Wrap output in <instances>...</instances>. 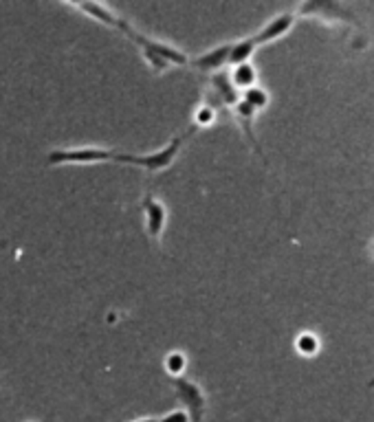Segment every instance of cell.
Instances as JSON below:
<instances>
[{"mask_svg": "<svg viewBox=\"0 0 374 422\" xmlns=\"http://www.w3.org/2000/svg\"><path fill=\"white\" fill-rule=\"evenodd\" d=\"M198 130V125H192L183 134H177L170 143L152 154H130V152L106 150V148H75V150H53L46 157L49 165H90V163H124V165L141 168L148 174H159L168 170L177 161L181 148L190 141Z\"/></svg>", "mask_w": 374, "mask_h": 422, "instance_id": "cell-1", "label": "cell"}, {"mask_svg": "<svg viewBox=\"0 0 374 422\" xmlns=\"http://www.w3.org/2000/svg\"><path fill=\"white\" fill-rule=\"evenodd\" d=\"M119 31L126 35L128 40H132L139 46V51H141V55L146 57L148 66L152 70H157V73H163V70H168L170 66H185L187 62H190L181 49H174V46H170V44L150 40L148 35L132 29L130 22H124Z\"/></svg>", "mask_w": 374, "mask_h": 422, "instance_id": "cell-2", "label": "cell"}, {"mask_svg": "<svg viewBox=\"0 0 374 422\" xmlns=\"http://www.w3.org/2000/svg\"><path fill=\"white\" fill-rule=\"evenodd\" d=\"M174 392H177L179 403L183 405V412L190 416V422H203L207 412V396L201 390V385L185 376H177L174 379Z\"/></svg>", "mask_w": 374, "mask_h": 422, "instance_id": "cell-3", "label": "cell"}, {"mask_svg": "<svg viewBox=\"0 0 374 422\" xmlns=\"http://www.w3.org/2000/svg\"><path fill=\"white\" fill-rule=\"evenodd\" d=\"M144 222H146V233L155 240L157 244H161V236H163V229H166V222H168V209L161 201H157L155 196H146L144 203Z\"/></svg>", "mask_w": 374, "mask_h": 422, "instance_id": "cell-4", "label": "cell"}, {"mask_svg": "<svg viewBox=\"0 0 374 422\" xmlns=\"http://www.w3.org/2000/svg\"><path fill=\"white\" fill-rule=\"evenodd\" d=\"M293 25H295V14H291V11H288V14H279L273 20H268L258 33L251 35V40H253L255 46L268 44V42H273L277 38H282V35H286Z\"/></svg>", "mask_w": 374, "mask_h": 422, "instance_id": "cell-5", "label": "cell"}, {"mask_svg": "<svg viewBox=\"0 0 374 422\" xmlns=\"http://www.w3.org/2000/svg\"><path fill=\"white\" fill-rule=\"evenodd\" d=\"M231 110H233V117H236L238 125L242 128L244 137H247V143L253 148L255 154H258V157L266 163L264 152H262V148H260V143H258V139H255V134H253V119H255V114H258V110L251 108V106H249L247 101H242V99H240L236 106H233Z\"/></svg>", "mask_w": 374, "mask_h": 422, "instance_id": "cell-6", "label": "cell"}, {"mask_svg": "<svg viewBox=\"0 0 374 422\" xmlns=\"http://www.w3.org/2000/svg\"><path fill=\"white\" fill-rule=\"evenodd\" d=\"M229 53H231V44H223L203 53L201 57H196L192 64L194 68L203 70V73H214V70H220L223 66H229Z\"/></svg>", "mask_w": 374, "mask_h": 422, "instance_id": "cell-7", "label": "cell"}, {"mask_svg": "<svg viewBox=\"0 0 374 422\" xmlns=\"http://www.w3.org/2000/svg\"><path fill=\"white\" fill-rule=\"evenodd\" d=\"M77 9H81V11H86V14L90 16V18H95V20H99V22H104V25L106 27H110V29H117L119 31L121 29V25H124V18L121 16H117L115 11H110L108 7H104V5H95V3H84V5H77Z\"/></svg>", "mask_w": 374, "mask_h": 422, "instance_id": "cell-8", "label": "cell"}, {"mask_svg": "<svg viewBox=\"0 0 374 422\" xmlns=\"http://www.w3.org/2000/svg\"><path fill=\"white\" fill-rule=\"evenodd\" d=\"M258 46L253 44L251 38L247 40H240V42H233L231 44V53H229V66H240V64H247L251 60V55L255 53Z\"/></svg>", "mask_w": 374, "mask_h": 422, "instance_id": "cell-9", "label": "cell"}, {"mask_svg": "<svg viewBox=\"0 0 374 422\" xmlns=\"http://www.w3.org/2000/svg\"><path fill=\"white\" fill-rule=\"evenodd\" d=\"M236 70H231L229 77L233 81V86L238 90H247L251 86H255V68L247 62V64H240V66H233Z\"/></svg>", "mask_w": 374, "mask_h": 422, "instance_id": "cell-10", "label": "cell"}, {"mask_svg": "<svg viewBox=\"0 0 374 422\" xmlns=\"http://www.w3.org/2000/svg\"><path fill=\"white\" fill-rule=\"evenodd\" d=\"M240 95H242L240 99L247 101L251 108H255V110H262L264 106L268 103V92L264 88H260V86H251L247 90H242Z\"/></svg>", "mask_w": 374, "mask_h": 422, "instance_id": "cell-11", "label": "cell"}, {"mask_svg": "<svg viewBox=\"0 0 374 422\" xmlns=\"http://www.w3.org/2000/svg\"><path fill=\"white\" fill-rule=\"evenodd\" d=\"M295 348L299 354L313 356V354H317V350H319V339L315 336V332H302L295 341Z\"/></svg>", "mask_w": 374, "mask_h": 422, "instance_id": "cell-12", "label": "cell"}, {"mask_svg": "<svg viewBox=\"0 0 374 422\" xmlns=\"http://www.w3.org/2000/svg\"><path fill=\"white\" fill-rule=\"evenodd\" d=\"M183 368H185V356L181 354V352H172V354H168V359H166V370L172 374L174 379L181 376Z\"/></svg>", "mask_w": 374, "mask_h": 422, "instance_id": "cell-13", "label": "cell"}, {"mask_svg": "<svg viewBox=\"0 0 374 422\" xmlns=\"http://www.w3.org/2000/svg\"><path fill=\"white\" fill-rule=\"evenodd\" d=\"M157 422H190V416H187L183 409H174V412L161 416Z\"/></svg>", "mask_w": 374, "mask_h": 422, "instance_id": "cell-14", "label": "cell"}, {"mask_svg": "<svg viewBox=\"0 0 374 422\" xmlns=\"http://www.w3.org/2000/svg\"><path fill=\"white\" fill-rule=\"evenodd\" d=\"M159 418H152V416H146V418H137V420H132V422H157Z\"/></svg>", "mask_w": 374, "mask_h": 422, "instance_id": "cell-15", "label": "cell"}, {"mask_svg": "<svg viewBox=\"0 0 374 422\" xmlns=\"http://www.w3.org/2000/svg\"><path fill=\"white\" fill-rule=\"evenodd\" d=\"M370 251H372V255H374V240L370 242Z\"/></svg>", "mask_w": 374, "mask_h": 422, "instance_id": "cell-16", "label": "cell"}, {"mask_svg": "<svg viewBox=\"0 0 374 422\" xmlns=\"http://www.w3.org/2000/svg\"><path fill=\"white\" fill-rule=\"evenodd\" d=\"M368 387H370V390H374V379L370 381V385H368Z\"/></svg>", "mask_w": 374, "mask_h": 422, "instance_id": "cell-17", "label": "cell"}]
</instances>
